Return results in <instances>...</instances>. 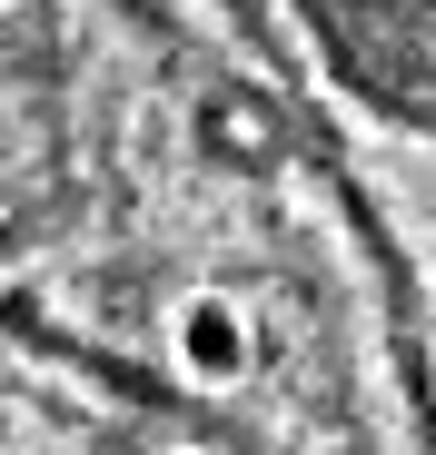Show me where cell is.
I'll return each instance as SVG.
<instances>
[{
    "label": "cell",
    "mask_w": 436,
    "mask_h": 455,
    "mask_svg": "<svg viewBox=\"0 0 436 455\" xmlns=\"http://www.w3.org/2000/svg\"><path fill=\"white\" fill-rule=\"evenodd\" d=\"M179 356H189L198 376H238V366H248V317H238L218 287H198L189 307H179Z\"/></svg>",
    "instance_id": "cell-1"
}]
</instances>
